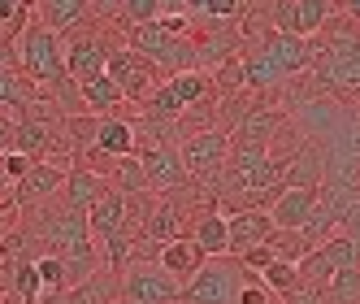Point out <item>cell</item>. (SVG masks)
<instances>
[{
	"mask_svg": "<svg viewBox=\"0 0 360 304\" xmlns=\"http://www.w3.org/2000/svg\"><path fill=\"white\" fill-rule=\"evenodd\" d=\"M9 57H13V70L22 74V79L35 83V91H48V87L65 83V44H61V35L44 31L35 18L13 39Z\"/></svg>",
	"mask_w": 360,
	"mask_h": 304,
	"instance_id": "cell-1",
	"label": "cell"
},
{
	"mask_svg": "<svg viewBox=\"0 0 360 304\" xmlns=\"http://www.w3.org/2000/svg\"><path fill=\"white\" fill-rule=\"evenodd\" d=\"M243 283L248 270L235 257H209L183 283V304H239Z\"/></svg>",
	"mask_w": 360,
	"mask_h": 304,
	"instance_id": "cell-2",
	"label": "cell"
},
{
	"mask_svg": "<svg viewBox=\"0 0 360 304\" xmlns=\"http://www.w3.org/2000/svg\"><path fill=\"white\" fill-rule=\"evenodd\" d=\"M117 296L131 304H183V283H174L157 261H135L117 274Z\"/></svg>",
	"mask_w": 360,
	"mask_h": 304,
	"instance_id": "cell-3",
	"label": "cell"
},
{
	"mask_svg": "<svg viewBox=\"0 0 360 304\" xmlns=\"http://www.w3.org/2000/svg\"><path fill=\"white\" fill-rule=\"evenodd\" d=\"M339 13L334 0H269V27L274 35L313 39L326 31V22Z\"/></svg>",
	"mask_w": 360,
	"mask_h": 304,
	"instance_id": "cell-4",
	"label": "cell"
},
{
	"mask_svg": "<svg viewBox=\"0 0 360 304\" xmlns=\"http://www.w3.org/2000/svg\"><path fill=\"white\" fill-rule=\"evenodd\" d=\"M105 74L113 79V87L122 91V100H131V105H143V100L157 91L165 79L157 70H152L139 53H131L126 44H109V61H105Z\"/></svg>",
	"mask_w": 360,
	"mask_h": 304,
	"instance_id": "cell-5",
	"label": "cell"
},
{
	"mask_svg": "<svg viewBox=\"0 0 360 304\" xmlns=\"http://www.w3.org/2000/svg\"><path fill=\"white\" fill-rule=\"evenodd\" d=\"M91 27H96V18H91ZM91 27H79V31H70L61 39L65 44V79L74 87L100 79V74H105V61H109V39L100 31H91Z\"/></svg>",
	"mask_w": 360,
	"mask_h": 304,
	"instance_id": "cell-6",
	"label": "cell"
},
{
	"mask_svg": "<svg viewBox=\"0 0 360 304\" xmlns=\"http://www.w3.org/2000/svg\"><path fill=\"white\" fill-rule=\"evenodd\" d=\"M347 265H360V243L352 239V235H330L326 243H317L308 257L295 265L300 270V283H308V287H326L339 270H347Z\"/></svg>",
	"mask_w": 360,
	"mask_h": 304,
	"instance_id": "cell-7",
	"label": "cell"
},
{
	"mask_svg": "<svg viewBox=\"0 0 360 304\" xmlns=\"http://www.w3.org/2000/svg\"><path fill=\"white\" fill-rule=\"evenodd\" d=\"M135 161L143 170L152 196H174L191 183L183 170V157H178V144H143V148H135Z\"/></svg>",
	"mask_w": 360,
	"mask_h": 304,
	"instance_id": "cell-8",
	"label": "cell"
},
{
	"mask_svg": "<svg viewBox=\"0 0 360 304\" xmlns=\"http://www.w3.org/2000/svg\"><path fill=\"white\" fill-rule=\"evenodd\" d=\"M178 157H183V170L187 179H217V174L226 170V157H230V135L226 131H195L187 135L183 144H178Z\"/></svg>",
	"mask_w": 360,
	"mask_h": 304,
	"instance_id": "cell-9",
	"label": "cell"
},
{
	"mask_svg": "<svg viewBox=\"0 0 360 304\" xmlns=\"http://www.w3.org/2000/svg\"><path fill=\"white\" fill-rule=\"evenodd\" d=\"M287 109H278V105H265V96H256V105L243 113V122L230 131V144H243V148H269L278 135H282V126H287Z\"/></svg>",
	"mask_w": 360,
	"mask_h": 304,
	"instance_id": "cell-10",
	"label": "cell"
},
{
	"mask_svg": "<svg viewBox=\"0 0 360 304\" xmlns=\"http://www.w3.org/2000/svg\"><path fill=\"white\" fill-rule=\"evenodd\" d=\"M265 53H269V61L278 65L282 79H300V74L313 70V61H317V53H321V39H317V35H313V39L269 35V39H265Z\"/></svg>",
	"mask_w": 360,
	"mask_h": 304,
	"instance_id": "cell-11",
	"label": "cell"
},
{
	"mask_svg": "<svg viewBox=\"0 0 360 304\" xmlns=\"http://www.w3.org/2000/svg\"><path fill=\"white\" fill-rule=\"evenodd\" d=\"M31 18L44 31H53V35L65 39L70 31L87 27V22L96 18V5L91 0H39V5H31Z\"/></svg>",
	"mask_w": 360,
	"mask_h": 304,
	"instance_id": "cell-12",
	"label": "cell"
},
{
	"mask_svg": "<svg viewBox=\"0 0 360 304\" xmlns=\"http://www.w3.org/2000/svg\"><path fill=\"white\" fill-rule=\"evenodd\" d=\"M61 187H65V170L39 161V165H31V174H27V179H22L9 196H13V205H18V209H35V205H48V200H57Z\"/></svg>",
	"mask_w": 360,
	"mask_h": 304,
	"instance_id": "cell-13",
	"label": "cell"
},
{
	"mask_svg": "<svg viewBox=\"0 0 360 304\" xmlns=\"http://www.w3.org/2000/svg\"><path fill=\"white\" fill-rule=\"evenodd\" d=\"M269 235H274V222L261 209H248V213H230L226 217V252H230V257H243L248 248L269 243Z\"/></svg>",
	"mask_w": 360,
	"mask_h": 304,
	"instance_id": "cell-14",
	"label": "cell"
},
{
	"mask_svg": "<svg viewBox=\"0 0 360 304\" xmlns=\"http://www.w3.org/2000/svg\"><path fill=\"white\" fill-rule=\"evenodd\" d=\"M105 191H109V179L100 170H91V165H70L65 187H61V205L74 209V213H87Z\"/></svg>",
	"mask_w": 360,
	"mask_h": 304,
	"instance_id": "cell-15",
	"label": "cell"
},
{
	"mask_svg": "<svg viewBox=\"0 0 360 304\" xmlns=\"http://www.w3.org/2000/svg\"><path fill=\"white\" fill-rule=\"evenodd\" d=\"M321 187H295V191H278V200L265 209L274 231H300V226L308 222V213H313Z\"/></svg>",
	"mask_w": 360,
	"mask_h": 304,
	"instance_id": "cell-16",
	"label": "cell"
},
{
	"mask_svg": "<svg viewBox=\"0 0 360 304\" xmlns=\"http://www.w3.org/2000/svg\"><path fill=\"white\" fill-rule=\"evenodd\" d=\"M87 231H91L96 243H105V239H113V235L126 231V196H122V191L109 187V191L87 209Z\"/></svg>",
	"mask_w": 360,
	"mask_h": 304,
	"instance_id": "cell-17",
	"label": "cell"
},
{
	"mask_svg": "<svg viewBox=\"0 0 360 304\" xmlns=\"http://www.w3.org/2000/svg\"><path fill=\"white\" fill-rule=\"evenodd\" d=\"M105 161H122V157H135V126L126 118H100L96 126V144H91Z\"/></svg>",
	"mask_w": 360,
	"mask_h": 304,
	"instance_id": "cell-18",
	"label": "cell"
},
{
	"mask_svg": "<svg viewBox=\"0 0 360 304\" xmlns=\"http://www.w3.org/2000/svg\"><path fill=\"white\" fill-rule=\"evenodd\" d=\"M157 265L174 278V283H187V278L204 265V257H200V248H195L191 239H174V243H165V248H161Z\"/></svg>",
	"mask_w": 360,
	"mask_h": 304,
	"instance_id": "cell-19",
	"label": "cell"
},
{
	"mask_svg": "<svg viewBox=\"0 0 360 304\" xmlns=\"http://www.w3.org/2000/svg\"><path fill=\"white\" fill-rule=\"evenodd\" d=\"M195 248H200V257L209 261V257H226V217L221 213H200L191 222V235H187Z\"/></svg>",
	"mask_w": 360,
	"mask_h": 304,
	"instance_id": "cell-20",
	"label": "cell"
},
{
	"mask_svg": "<svg viewBox=\"0 0 360 304\" xmlns=\"http://www.w3.org/2000/svg\"><path fill=\"white\" fill-rule=\"evenodd\" d=\"M79 100H83V113H91V118H113L122 109V91L113 87L109 74H100V79L83 83L79 87Z\"/></svg>",
	"mask_w": 360,
	"mask_h": 304,
	"instance_id": "cell-21",
	"label": "cell"
},
{
	"mask_svg": "<svg viewBox=\"0 0 360 304\" xmlns=\"http://www.w3.org/2000/svg\"><path fill=\"white\" fill-rule=\"evenodd\" d=\"M165 83H169V91L178 96V105H183V109H191V105H200V100H213L217 96L209 70H183V74H174V79H165Z\"/></svg>",
	"mask_w": 360,
	"mask_h": 304,
	"instance_id": "cell-22",
	"label": "cell"
},
{
	"mask_svg": "<svg viewBox=\"0 0 360 304\" xmlns=\"http://www.w3.org/2000/svg\"><path fill=\"white\" fill-rule=\"evenodd\" d=\"M113 300H117V274L109 270H96L79 287L65 291V304H113Z\"/></svg>",
	"mask_w": 360,
	"mask_h": 304,
	"instance_id": "cell-23",
	"label": "cell"
},
{
	"mask_svg": "<svg viewBox=\"0 0 360 304\" xmlns=\"http://www.w3.org/2000/svg\"><path fill=\"white\" fill-rule=\"evenodd\" d=\"M256 283H261L274 300H282L287 291H295V287H300V270H295V265H287V261H274V265H265L261 274H256Z\"/></svg>",
	"mask_w": 360,
	"mask_h": 304,
	"instance_id": "cell-24",
	"label": "cell"
},
{
	"mask_svg": "<svg viewBox=\"0 0 360 304\" xmlns=\"http://www.w3.org/2000/svg\"><path fill=\"white\" fill-rule=\"evenodd\" d=\"M321 291H326V304H360V265L339 270Z\"/></svg>",
	"mask_w": 360,
	"mask_h": 304,
	"instance_id": "cell-25",
	"label": "cell"
},
{
	"mask_svg": "<svg viewBox=\"0 0 360 304\" xmlns=\"http://www.w3.org/2000/svg\"><path fill=\"white\" fill-rule=\"evenodd\" d=\"M35 274H39V287H44V291H70L65 261L53 257V252H39V257H35Z\"/></svg>",
	"mask_w": 360,
	"mask_h": 304,
	"instance_id": "cell-26",
	"label": "cell"
},
{
	"mask_svg": "<svg viewBox=\"0 0 360 304\" xmlns=\"http://www.w3.org/2000/svg\"><path fill=\"white\" fill-rule=\"evenodd\" d=\"M326 100H360V57L352 61V65H343L339 74L330 79V87H326Z\"/></svg>",
	"mask_w": 360,
	"mask_h": 304,
	"instance_id": "cell-27",
	"label": "cell"
},
{
	"mask_svg": "<svg viewBox=\"0 0 360 304\" xmlns=\"http://www.w3.org/2000/svg\"><path fill=\"white\" fill-rule=\"evenodd\" d=\"M18 222H22V209L13 205V196H0V239H9L18 231Z\"/></svg>",
	"mask_w": 360,
	"mask_h": 304,
	"instance_id": "cell-28",
	"label": "cell"
},
{
	"mask_svg": "<svg viewBox=\"0 0 360 304\" xmlns=\"http://www.w3.org/2000/svg\"><path fill=\"white\" fill-rule=\"evenodd\" d=\"M282 304H326V291H321V287H308V283H300L295 291H287V296H282Z\"/></svg>",
	"mask_w": 360,
	"mask_h": 304,
	"instance_id": "cell-29",
	"label": "cell"
},
{
	"mask_svg": "<svg viewBox=\"0 0 360 304\" xmlns=\"http://www.w3.org/2000/svg\"><path fill=\"white\" fill-rule=\"evenodd\" d=\"M339 13H343V18L352 22L356 31H360V0H347V5H339Z\"/></svg>",
	"mask_w": 360,
	"mask_h": 304,
	"instance_id": "cell-30",
	"label": "cell"
},
{
	"mask_svg": "<svg viewBox=\"0 0 360 304\" xmlns=\"http://www.w3.org/2000/svg\"><path fill=\"white\" fill-rule=\"evenodd\" d=\"M113 304H131V300H122V296H117V300H113Z\"/></svg>",
	"mask_w": 360,
	"mask_h": 304,
	"instance_id": "cell-31",
	"label": "cell"
},
{
	"mask_svg": "<svg viewBox=\"0 0 360 304\" xmlns=\"http://www.w3.org/2000/svg\"><path fill=\"white\" fill-rule=\"evenodd\" d=\"M269 304H282V300H269Z\"/></svg>",
	"mask_w": 360,
	"mask_h": 304,
	"instance_id": "cell-32",
	"label": "cell"
}]
</instances>
